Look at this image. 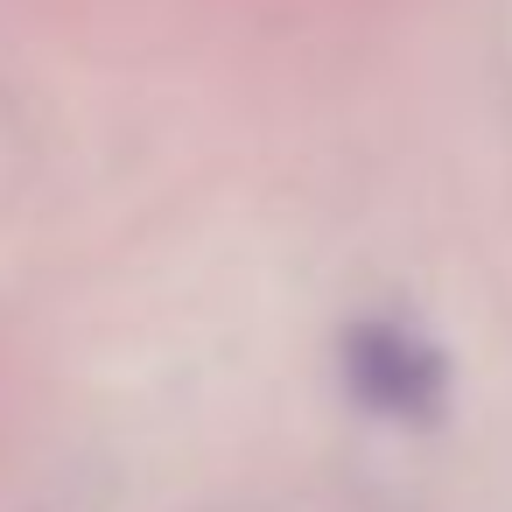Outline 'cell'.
<instances>
[{"label":"cell","instance_id":"6da1fadb","mask_svg":"<svg viewBox=\"0 0 512 512\" xmlns=\"http://www.w3.org/2000/svg\"><path fill=\"white\" fill-rule=\"evenodd\" d=\"M344 379L379 414H414L421 421V414L442 407V358L393 323H358L344 337Z\"/></svg>","mask_w":512,"mask_h":512}]
</instances>
